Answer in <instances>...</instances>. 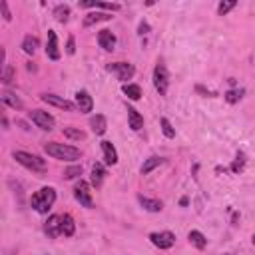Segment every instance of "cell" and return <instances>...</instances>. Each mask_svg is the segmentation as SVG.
<instances>
[{
	"label": "cell",
	"mask_w": 255,
	"mask_h": 255,
	"mask_svg": "<svg viewBox=\"0 0 255 255\" xmlns=\"http://www.w3.org/2000/svg\"><path fill=\"white\" fill-rule=\"evenodd\" d=\"M44 151L54 157V159H62V161H74V159H80L82 151L74 145H68V143H58V141H48L44 143Z\"/></svg>",
	"instance_id": "6da1fadb"
},
{
	"label": "cell",
	"mask_w": 255,
	"mask_h": 255,
	"mask_svg": "<svg viewBox=\"0 0 255 255\" xmlns=\"http://www.w3.org/2000/svg\"><path fill=\"white\" fill-rule=\"evenodd\" d=\"M54 201H56V189L54 187H42L30 197V205L38 213H48L50 207L54 205Z\"/></svg>",
	"instance_id": "7a4b0ae2"
},
{
	"label": "cell",
	"mask_w": 255,
	"mask_h": 255,
	"mask_svg": "<svg viewBox=\"0 0 255 255\" xmlns=\"http://www.w3.org/2000/svg\"><path fill=\"white\" fill-rule=\"evenodd\" d=\"M12 157H14L20 165H24L26 169H32V171H36V173H44V171L48 169L46 161H44L40 155H36V153H28V151H14V153H12Z\"/></svg>",
	"instance_id": "3957f363"
},
{
	"label": "cell",
	"mask_w": 255,
	"mask_h": 255,
	"mask_svg": "<svg viewBox=\"0 0 255 255\" xmlns=\"http://www.w3.org/2000/svg\"><path fill=\"white\" fill-rule=\"evenodd\" d=\"M153 86L159 92V96H165L167 94V88H169V72H167V68L161 62H157L155 68H153Z\"/></svg>",
	"instance_id": "277c9868"
},
{
	"label": "cell",
	"mask_w": 255,
	"mask_h": 255,
	"mask_svg": "<svg viewBox=\"0 0 255 255\" xmlns=\"http://www.w3.org/2000/svg\"><path fill=\"white\" fill-rule=\"evenodd\" d=\"M74 197H76V201L80 203V205H84V207H94V197H92V191H90V185H88V181H84V179H80L76 185H74Z\"/></svg>",
	"instance_id": "5b68a950"
},
{
	"label": "cell",
	"mask_w": 255,
	"mask_h": 255,
	"mask_svg": "<svg viewBox=\"0 0 255 255\" xmlns=\"http://www.w3.org/2000/svg\"><path fill=\"white\" fill-rule=\"evenodd\" d=\"M30 120H32L40 129H44V131H52L54 126H56L54 116H50L48 112H42V110H32V112H30Z\"/></svg>",
	"instance_id": "8992f818"
},
{
	"label": "cell",
	"mask_w": 255,
	"mask_h": 255,
	"mask_svg": "<svg viewBox=\"0 0 255 255\" xmlns=\"http://www.w3.org/2000/svg\"><path fill=\"white\" fill-rule=\"evenodd\" d=\"M106 70L112 72V74H116L118 80H122V82L129 80V78L135 74V68H133L131 64H128V62H114V64H108Z\"/></svg>",
	"instance_id": "52a82bcc"
},
{
	"label": "cell",
	"mask_w": 255,
	"mask_h": 255,
	"mask_svg": "<svg viewBox=\"0 0 255 255\" xmlns=\"http://www.w3.org/2000/svg\"><path fill=\"white\" fill-rule=\"evenodd\" d=\"M42 102H46L48 106H54V108H60V110H66V112H74L76 110V104H72L70 100H64L56 94H42L40 96Z\"/></svg>",
	"instance_id": "ba28073f"
},
{
	"label": "cell",
	"mask_w": 255,
	"mask_h": 255,
	"mask_svg": "<svg viewBox=\"0 0 255 255\" xmlns=\"http://www.w3.org/2000/svg\"><path fill=\"white\" fill-rule=\"evenodd\" d=\"M149 241L159 247V249H169L175 243V235L171 231H159V233H149Z\"/></svg>",
	"instance_id": "9c48e42d"
},
{
	"label": "cell",
	"mask_w": 255,
	"mask_h": 255,
	"mask_svg": "<svg viewBox=\"0 0 255 255\" xmlns=\"http://www.w3.org/2000/svg\"><path fill=\"white\" fill-rule=\"evenodd\" d=\"M76 108H78L82 114L92 112V108H94V100H92V96H90L86 90L76 92Z\"/></svg>",
	"instance_id": "30bf717a"
},
{
	"label": "cell",
	"mask_w": 255,
	"mask_h": 255,
	"mask_svg": "<svg viewBox=\"0 0 255 255\" xmlns=\"http://www.w3.org/2000/svg\"><path fill=\"white\" fill-rule=\"evenodd\" d=\"M46 56L50 60H60V48H58V36L54 30H48V42H46Z\"/></svg>",
	"instance_id": "8fae6325"
},
{
	"label": "cell",
	"mask_w": 255,
	"mask_h": 255,
	"mask_svg": "<svg viewBox=\"0 0 255 255\" xmlns=\"http://www.w3.org/2000/svg\"><path fill=\"white\" fill-rule=\"evenodd\" d=\"M100 145H102V153H104L106 163H108V165H116V163H118V151H116L114 143L108 141V139H104Z\"/></svg>",
	"instance_id": "7c38bea8"
},
{
	"label": "cell",
	"mask_w": 255,
	"mask_h": 255,
	"mask_svg": "<svg viewBox=\"0 0 255 255\" xmlns=\"http://www.w3.org/2000/svg\"><path fill=\"white\" fill-rule=\"evenodd\" d=\"M82 8H100V10H106V12H118L120 10V4H112V2H94V0H82L80 2Z\"/></svg>",
	"instance_id": "4fadbf2b"
},
{
	"label": "cell",
	"mask_w": 255,
	"mask_h": 255,
	"mask_svg": "<svg viewBox=\"0 0 255 255\" xmlns=\"http://www.w3.org/2000/svg\"><path fill=\"white\" fill-rule=\"evenodd\" d=\"M90 128H92V131H94L96 135L106 133V129H108V120H106V116H102V114L92 116V118H90Z\"/></svg>",
	"instance_id": "5bb4252c"
},
{
	"label": "cell",
	"mask_w": 255,
	"mask_h": 255,
	"mask_svg": "<svg viewBox=\"0 0 255 255\" xmlns=\"http://www.w3.org/2000/svg\"><path fill=\"white\" fill-rule=\"evenodd\" d=\"M98 44H100L104 50L112 52L114 46H116V36H114L110 30H100V32H98Z\"/></svg>",
	"instance_id": "9a60e30c"
},
{
	"label": "cell",
	"mask_w": 255,
	"mask_h": 255,
	"mask_svg": "<svg viewBox=\"0 0 255 255\" xmlns=\"http://www.w3.org/2000/svg\"><path fill=\"white\" fill-rule=\"evenodd\" d=\"M114 16L110 12H90L84 16V26H92V24H98V22H106V20H112Z\"/></svg>",
	"instance_id": "2e32d148"
},
{
	"label": "cell",
	"mask_w": 255,
	"mask_h": 255,
	"mask_svg": "<svg viewBox=\"0 0 255 255\" xmlns=\"http://www.w3.org/2000/svg\"><path fill=\"white\" fill-rule=\"evenodd\" d=\"M128 124L133 131H139L143 128V118L135 108H128Z\"/></svg>",
	"instance_id": "e0dca14e"
},
{
	"label": "cell",
	"mask_w": 255,
	"mask_h": 255,
	"mask_svg": "<svg viewBox=\"0 0 255 255\" xmlns=\"http://www.w3.org/2000/svg\"><path fill=\"white\" fill-rule=\"evenodd\" d=\"M60 219H62V215H50L48 217V221H46V233L50 235V237H58V235H62V229H60Z\"/></svg>",
	"instance_id": "ac0fdd59"
},
{
	"label": "cell",
	"mask_w": 255,
	"mask_h": 255,
	"mask_svg": "<svg viewBox=\"0 0 255 255\" xmlns=\"http://www.w3.org/2000/svg\"><path fill=\"white\" fill-rule=\"evenodd\" d=\"M137 201H139V205H141L145 211H151V213L161 211V207H163V203H161L159 199H151V197H143V195H137Z\"/></svg>",
	"instance_id": "d6986e66"
},
{
	"label": "cell",
	"mask_w": 255,
	"mask_h": 255,
	"mask_svg": "<svg viewBox=\"0 0 255 255\" xmlns=\"http://www.w3.org/2000/svg\"><path fill=\"white\" fill-rule=\"evenodd\" d=\"M60 229H62V235H64V237H72V235H74L76 223H74V219H72L70 213H64V215H62V219H60Z\"/></svg>",
	"instance_id": "ffe728a7"
},
{
	"label": "cell",
	"mask_w": 255,
	"mask_h": 255,
	"mask_svg": "<svg viewBox=\"0 0 255 255\" xmlns=\"http://www.w3.org/2000/svg\"><path fill=\"white\" fill-rule=\"evenodd\" d=\"M38 48H40V40H38L36 36H26V38L22 40V50H24L28 56H34Z\"/></svg>",
	"instance_id": "44dd1931"
},
{
	"label": "cell",
	"mask_w": 255,
	"mask_h": 255,
	"mask_svg": "<svg viewBox=\"0 0 255 255\" xmlns=\"http://www.w3.org/2000/svg\"><path fill=\"white\" fill-rule=\"evenodd\" d=\"M163 163V157H159V155H149L145 161H143V165H141V175H147L149 171H153L157 165H161Z\"/></svg>",
	"instance_id": "7402d4cb"
},
{
	"label": "cell",
	"mask_w": 255,
	"mask_h": 255,
	"mask_svg": "<svg viewBox=\"0 0 255 255\" xmlns=\"http://www.w3.org/2000/svg\"><path fill=\"white\" fill-rule=\"evenodd\" d=\"M2 102L6 104V106H10V108H14V110H22L24 108V104H22V100L16 96V94H12V92H4L2 94Z\"/></svg>",
	"instance_id": "603a6c76"
},
{
	"label": "cell",
	"mask_w": 255,
	"mask_h": 255,
	"mask_svg": "<svg viewBox=\"0 0 255 255\" xmlns=\"http://www.w3.org/2000/svg\"><path fill=\"white\" fill-rule=\"evenodd\" d=\"M187 239H189V243H191V245H195L197 249H205V245H207V239H205V235H203L201 231H197V229L189 231Z\"/></svg>",
	"instance_id": "cb8c5ba5"
},
{
	"label": "cell",
	"mask_w": 255,
	"mask_h": 255,
	"mask_svg": "<svg viewBox=\"0 0 255 255\" xmlns=\"http://www.w3.org/2000/svg\"><path fill=\"white\" fill-rule=\"evenodd\" d=\"M104 175H106L104 165H102V163H96V165L92 167V185H94V187H100L102 181H104Z\"/></svg>",
	"instance_id": "d4e9b609"
},
{
	"label": "cell",
	"mask_w": 255,
	"mask_h": 255,
	"mask_svg": "<svg viewBox=\"0 0 255 255\" xmlns=\"http://www.w3.org/2000/svg\"><path fill=\"white\" fill-rule=\"evenodd\" d=\"M122 92L129 98V100H139L141 98V88L137 84H124L122 86Z\"/></svg>",
	"instance_id": "484cf974"
},
{
	"label": "cell",
	"mask_w": 255,
	"mask_h": 255,
	"mask_svg": "<svg viewBox=\"0 0 255 255\" xmlns=\"http://www.w3.org/2000/svg\"><path fill=\"white\" fill-rule=\"evenodd\" d=\"M54 16H56L58 22L66 24V22L70 20V6H68V4H60V6H56V8H54Z\"/></svg>",
	"instance_id": "4316f807"
},
{
	"label": "cell",
	"mask_w": 255,
	"mask_h": 255,
	"mask_svg": "<svg viewBox=\"0 0 255 255\" xmlns=\"http://www.w3.org/2000/svg\"><path fill=\"white\" fill-rule=\"evenodd\" d=\"M62 133H64V135H66L68 139H78V141L86 137V133H84L82 129H78V128H72V126L64 128V129H62Z\"/></svg>",
	"instance_id": "83f0119b"
},
{
	"label": "cell",
	"mask_w": 255,
	"mask_h": 255,
	"mask_svg": "<svg viewBox=\"0 0 255 255\" xmlns=\"http://www.w3.org/2000/svg\"><path fill=\"white\" fill-rule=\"evenodd\" d=\"M14 76H16V70H14L10 64H6V66L2 68V76H0V80H2V84H10V82L14 80Z\"/></svg>",
	"instance_id": "f1b7e54d"
},
{
	"label": "cell",
	"mask_w": 255,
	"mask_h": 255,
	"mask_svg": "<svg viewBox=\"0 0 255 255\" xmlns=\"http://www.w3.org/2000/svg\"><path fill=\"white\" fill-rule=\"evenodd\" d=\"M159 124H161V131H163V135H165V137H169V139H171V137H175V129H173V126L169 124V120H167V118H161V120H159Z\"/></svg>",
	"instance_id": "f546056e"
},
{
	"label": "cell",
	"mask_w": 255,
	"mask_h": 255,
	"mask_svg": "<svg viewBox=\"0 0 255 255\" xmlns=\"http://www.w3.org/2000/svg\"><path fill=\"white\" fill-rule=\"evenodd\" d=\"M243 167H245V155L239 151V153H237V157H235V161L231 163V171H233V173H239Z\"/></svg>",
	"instance_id": "4dcf8cb0"
},
{
	"label": "cell",
	"mask_w": 255,
	"mask_h": 255,
	"mask_svg": "<svg viewBox=\"0 0 255 255\" xmlns=\"http://www.w3.org/2000/svg\"><path fill=\"white\" fill-rule=\"evenodd\" d=\"M235 6H237V2H235V0H229V2H221V4L217 6V14H219V16H225V14H227L229 10H233Z\"/></svg>",
	"instance_id": "1f68e13d"
},
{
	"label": "cell",
	"mask_w": 255,
	"mask_h": 255,
	"mask_svg": "<svg viewBox=\"0 0 255 255\" xmlns=\"http://www.w3.org/2000/svg\"><path fill=\"white\" fill-rule=\"evenodd\" d=\"M78 175H82V165H72L64 171V179H74Z\"/></svg>",
	"instance_id": "d6a6232c"
},
{
	"label": "cell",
	"mask_w": 255,
	"mask_h": 255,
	"mask_svg": "<svg viewBox=\"0 0 255 255\" xmlns=\"http://www.w3.org/2000/svg\"><path fill=\"white\" fill-rule=\"evenodd\" d=\"M241 94H243V90H229V92L225 94V100H227L229 104H235V102L241 100Z\"/></svg>",
	"instance_id": "836d02e7"
},
{
	"label": "cell",
	"mask_w": 255,
	"mask_h": 255,
	"mask_svg": "<svg viewBox=\"0 0 255 255\" xmlns=\"http://www.w3.org/2000/svg\"><path fill=\"white\" fill-rule=\"evenodd\" d=\"M0 8H2V14H4V20L10 22V20H12V14H10V10H8V4H6V2H0Z\"/></svg>",
	"instance_id": "e575fe53"
},
{
	"label": "cell",
	"mask_w": 255,
	"mask_h": 255,
	"mask_svg": "<svg viewBox=\"0 0 255 255\" xmlns=\"http://www.w3.org/2000/svg\"><path fill=\"white\" fill-rule=\"evenodd\" d=\"M66 52H68L70 56L76 52V46H74V36H70V38H68V44H66Z\"/></svg>",
	"instance_id": "d590c367"
},
{
	"label": "cell",
	"mask_w": 255,
	"mask_h": 255,
	"mask_svg": "<svg viewBox=\"0 0 255 255\" xmlns=\"http://www.w3.org/2000/svg\"><path fill=\"white\" fill-rule=\"evenodd\" d=\"M147 30H149V24H147V22H141V24H139V32H137V34H141V36H143V34H147Z\"/></svg>",
	"instance_id": "8d00e7d4"
},
{
	"label": "cell",
	"mask_w": 255,
	"mask_h": 255,
	"mask_svg": "<svg viewBox=\"0 0 255 255\" xmlns=\"http://www.w3.org/2000/svg\"><path fill=\"white\" fill-rule=\"evenodd\" d=\"M251 241H253V245H255V233H253V239H251Z\"/></svg>",
	"instance_id": "74e56055"
}]
</instances>
